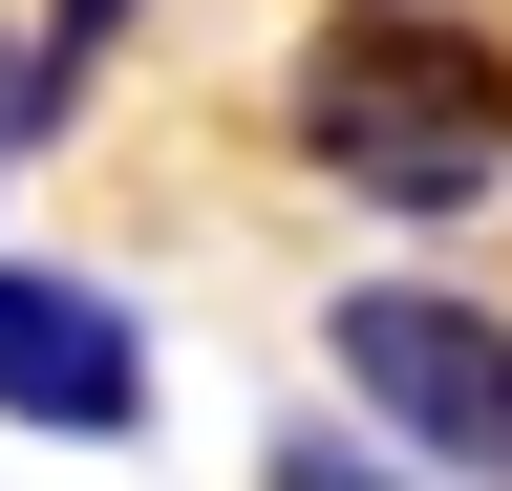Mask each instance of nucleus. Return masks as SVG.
<instances>
[{
  "mask_svg": "<svg viewBox=\"0 0 512 491\" xmlns=\"http://www.w3.org/2000/svg\"><path fill=\"white\" fill-rule=\"evenodd\" d=\"M0 427H43V449H128L150 427V321L86 257H0Z\"/></svg>",
  "mask_w": 512,
  "mask_h": 491,
  "instance_id": "7ed1b4c3",
  "label": "nucleus"
},
{
  "mask_svg": "<svg viewBox=\"0 0 512 491\" xmlns=\"http://www.w3.org/2000/svg\"><path fill=\"white\" fill-rule=\"evenodd\" d=\"M320 363L363 385V427H384L406 470L512 491V321H491V299H448V278H342V299H320Z\"/></svg>",
  "mask_w": 512,
  "mask_h": 491,
  "instance_id": "f03ea898",
  "label": "nucleus"
},
{
  "mask_svg": "<svg viewBox=\"0 0 512 491\" xmlns=\"http://www.w3.org/2000/svg\"><path fill=\"white\" fill-rule=\"evenodd\" d=\"M128 22H150V0H43V22H22V65H43V107H86Z\"/></svg>",
  "mask_w": 512,
  "mask_h": 491,
  "instance_id": "39448f33",
  "label": "nucleus"
},
{
  "mask_svg": "<svg viewBox=\"0 0 512 491\" xmlns=\"http://www.w3.org/2000/svg\"><path fill=\"white\" fill-rule=\"evenodd\" d=\"M299 150H320V193H363V214H491V171H512L491 22H448V0H342V22L299 43Z\"/></svg>",
  "mask_w": 512,
  "mask_h": 491,
  "instance_id": "f257e3e1",
  "label": "nucleus"
},
{
  "mask_svg": "<svg viewBox=\"0 0 512 491\" xmlns=\"http://www.w3.org/2000/svg\"><path fill=\"white\" fill-rule=\"evenodd\" d=\"M22 129H43V65H22V22H0V171H22Z\"/></svg>",
  "mask_w": 512,
  "mask_h": 491,
  "instance_id": "423d86ee",
  "label": "nucleus"
},
{
  "mask_svg": "<svg viewBox=\"0 0 512 491\" xmlns=\"http://www.w3.org/2000/svg\"><path fill=\"white\" fill-rule=\"evenodd\" d=\"M256 491H448V470H406L384 427H278V449H256Z\"/></svg>",
  "mask_w": 512,
  "mask_h": 491,
  "instance_id": "20e7f679",
  "label": "nucleus"
}]
</instances>
